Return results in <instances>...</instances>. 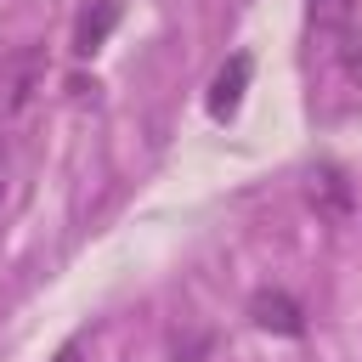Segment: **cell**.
Masks as SVG:
<instances>
[{
    "mask_svg": "<svg viewBox=\"0 0 362 362\" xmlns=\"http://www.w3.org/2000/svg\"><path fill=\"white\" fill-rule=\"evenodd\" d=\"M311 204L328 209V215H345L351 209V187L339 181V170H317L311 175Z\"/></svg>",
    "mask_w": 362,
    "mask_h": 362,
    "instance_id": "5b68a950",
    "label": "cell"
},
{
    "mask_svg": "<svg viewBox=\"0 0 362 362\" xmlns=\"http://www.w3.org/2000/svg\"><path fill=\"white\" fill-rule=\"evenodd\" d=\"M0 170H6V158H0Z\"/></svg>",
    "mask_w": 362,
    "mask_h": 362,
    "instance_id": "9c48e42d",
    "label": "cell"
},
{
    "mask_svg": "<svg viewBox=\"0 0 362 362\" xmlns=\"http://www.w3.org/2000/svg\"><path fill=\"white\" fill-rule=\"evenodd\" d=\"M57 362H79V345H62V351H57Z\"/></svg>",
    "mask_w": 362,
    "mask_h": 362,
    "instance_id": "ba28073f",
    "label": "cell"
},
{
    "mask_svg": "<svg viewBox=\"0 0 362 362\" xmlns=\"http://www.w3.org/2000/svg\"><path fill=\"white\" fill-rule=\"evenodd\" d=\"M345 74H351V79L362 85V51H345Z\"/></svg>",
    "mask_w": 362,
    "mask_h": 362,
    "instance_id": "52a82bcc",
    "label": "cell"
},
{
    "mask_svg": "<svg viewBox=\"0 0 362 362\" xmlns=\"http://www.w3.org/2000/svg\"><path fill=\"white\" fill-rule=\"evenodd\" d=\"M243 90H249V57L232 51V57L215 68V79H209V119L226 124V119L243 107Z\"/></svg>",
    "mask_w": 362,
    "mask_h": 362,
    "instance_id": "7a4b0ae2",
    "label": "cell"
},
{
    "mask_svg": "<svg viewBox=\"0 0 362 362\" xmlns=\"http://www.w3.org/2000/svg\"><path fill=\"white\" fill-rule=\"evenodd\" d=\"M249 317H255V328L283 334V339H300V334H305V317H300V305H294L283 288H260V294L249 300Z\"/></svg>",
    "mask_w": 362,
    "mask_h": 362,
    "instance_id": "3957f363",
    "label": "cell"
},
{
    "mask_svg": "<svg viewBox=\"0 0 362 362\" xmlns=\"http://www.w3.org/2000/svg\"><path fill=\"white\" fill-rule=\"evenodd\" d=\"M113 23H119V0H90L74 23V57H90L96 45H107Z\"/></svg>",
    "mask_w": 362,
    "mask_h": 362,
    "instance_id": "277c9868",
    "label": "cell"
},
{
    "mask_svg": "<svg viewBox=\"0 0 362 362\" xmlns=\"http://www.w3.org/2000/svg\"><path fill=\"white\" fill-rule=\"evenodd\" d=\"M356 6H362V0H311V23H317V28H345V23L356 17Z\"/></svg>",
    "mask_w": 362,
    "mask_h": 362,
    "instance_id": "8992f818",
    "label": "cell"
},
{
    "mask_svg": "<svg viewBox=\"0 0 362 362\" xmlns=\"http://www.w3.org/2000/svg\"><path fill=\"white\" fill-rule=\"evenodd\" d=\"M40 90H45V51L40 45H17L0 62V119H23Z\"/></svg>",
    "mask_w": 362,
    "mask_h": 362,
    "instance_id": "6da1fadb",
    "label": "cell"
}]
</instances>
